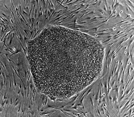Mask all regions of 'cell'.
<instances>
[{"instance_id": "obj_1", "label": "cell", "mask_w": 134, "mask_h": 117, "mask_svg": "<svg viewBox=\"0 0 134 117\" xmlns=\"http://www.w3.org/2000/svg\"><path fill=\"white\" fill-rule=\"evenodd\" d=\"M105 49L98 38L47 25L27 42V56L38 91L52 100L76 95L102 74Z\"/></svg>"}]
</instances>
